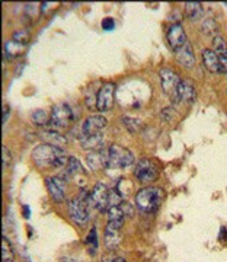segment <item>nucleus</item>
<instances>
[{
    "mask_svg": "<svg viewBox=\"0 0 227 262\" xmlns=\"http://www.w3.org/2000/svg\"><path fill=\"white\" fill-rule=\"evenodd\" d=\"M31 158L38 168H64L69 158L63 147H58L50 143H42L32 150Z\"/></svg>",
    "mask_w": 227,
    "mask_h": 262,
    "instance_id": "f257e3e1",
    "label": "nucleus"
},
{
    "mask_svg": "<svg viewBox=\"0 0 227 262\" xmlns=\"http://www.w3.org/2000/svg\"><path fill=\"white\" fill-rule=\"evenodd\" d=\"M163 191L161 188L146 187L135 194V207L143 213H154L162 204Z\"/></svg>",
    "mask_w": 227,
    "mask_h": 262,
    "instance_id": "f03ea898",
    "label": "nucleus"
},
{
    "mask_svg": "<svg viewBox=\"0 0 227 262\" xmlns=\"http://www.w3.org/2000/svg\"><path fill=\"white\" fill-rule=\"evenodd\" d=\"M89 196H90V191L89 192L82 191V194H79L69 201V214L77 225L83 226L89 220V211H87V206L90 204Z\"/></svg>",
    "mask_w": 227,
    "mask_h": 262,
    "instance_id": "7ed1b4c3",
    "label": "nucleus"
},
{
    "mask_svg": "<svg viewBox=\"0 0 227 262\" xmlns=\"http://www.w3.org/2000/svg\"><path fill=\"white\" fill-rule=\"evenodd\" d=\"M134 162V155L130 150L118 144H112L106 149V169H124Z\"/></svg>",
    "mask_w": 227,
    "mask_h": 262,
    "instance_id": "20e7f679",
    "label": "nucleus"
},
{
    "mask_svg": "<svg viewBox=\"0 0 227 262\" xmlns=\"http://www.w3.org/2000/svg\"><path fill=\"white\" fill-rule=\"evenodd\" d=\"M75 121V113L69 103H57L50 114V124L56 128H66Z\"/></svg>",
    "mask_w": 227,
    "mask_h": 262,
    "instance_id": "39448f33",
    "label": "nucleus"
},
{
    "mask_svg": "<svg viewBox=\"0 0 227 262\" xmlns=\"http://www.w3.org/2000/svg\"><path fill=\"white\" fill-rule=\"evenodd\" d=\"M134 177L143 184L153 182L159 177V166L153 160L147 159V158L139 160L135 165V169H134Z\"/></svg>",
    "mask_w": 227,
    "mask_h": 262,
    "instance_id": "423d86ee",
    "label": "nucleus"
},
{
    "mask_svg": "<svg viewBox=\"0 0 227 262\" xmlns=\"http://www.w3.org/2000/svg\"><path fill=\"white\" fill-rule=\"evenodd\" d=\"M197 98L195 84L188 79H180V82L176 86L175 94L172 95V99L175 103H192Z\"/></svg>",
    "mask_w": 227,
    "mask_h": 262,
    "instance_id": "0eeeda50",
    "label": "nucleus"
},
{
    "mask_svg": "<svg viewBox=\"0 0 227 262\" xmlns=\"http://www.w3.org/2000/svg\"><path fill=\"white\" fill-rule=\"evenodd\" d=\"M114 96H115V84L104 83L96 95V110L101 113H106L112 108Z\"/></svg>",
    "mask_w": 227,
    "mask_h": 262,
    "instance_id": "6e6552de",
    "label": "nucleus"
},
{
    "mask_svg": "<svg viewBox=\"0 0 227 262\" xmlns=\"http://www.w3.org/2000/svg\"><path fill=\"white\" fill-rule=\"evenodd\" d=\"M109 189L104 184H96L89 196V203L99 211H106L109 208Z\"/></svg>",
    "mask_w": 227,
    "mask_h": 262,
    "instance_id": "1a4fd4ad",
    "label": "nucleus"
},
{
    "mask_svg": "<svg viewBox=\"0 0 227 262\" xmlns=\"http://www.w3.org/2000/svg\"><path fill=\"white\" fill-rule=\"evenodd\" d=\"M159 77H161V83H162V89L163 92L166 95H172L175 94L176 91V86L180 82L179 76L175 70H172L169 67H163L159 70Z\"/></svg>",
    "mask_w": 227,
    "mask_h": 262,
    "instance_id": "9d476101",
    "label": "nucleus"
},
{
    "mask_svg": "<svg viewBox=\"0 0 227 262\" xmlns=\"http://www.w3.org/2000/svg\"><path fill=\"white\" fill-rule=\"evenodd\" d=\"M168 42H169V47L172 48L173 53H176L179 48H182L187 42V34H185V29L180 24H173L170 25L168 29Z\"/></svg>",
    "mask_w": 227,
    "mask_h": 262,
    "instance_id": "9b49d317",
    "label": "nucleus"
},
{
    "mask_svg": "<svg viewBox=\"0 0 227 262\" xmlns=\"http://www.w3.org/2000/svg\"><path fill=\"white\" fill-rule=\"evenodd\" d=\"M108 125V121L104 115H90L87 117L82 125V136H94V134H99L102 133L105 127Z\"/></svg>",
    "mask_w": 227,
    "mask_h": 262,
    "instance_id": "f8f14e48",
    "label": "nucleus"
},
{
    "mask_svg": "<svg viewBox=\"0 0 227 262\" xmlns=\"http://www.w3.org/2000/svg\"><path fill=\"white\" fill-rule=\"evenodd\" d=\"M64 179L61 177H51V178L46 179V185H47L48 192L51 198L57 201V203H63L66 198V192H64Z\"/></svg>",
    "mask_w": 227,
    "mask_h": 262,
    "instance_id": "ddd939ff",
    "label": "nucleus"
},
{
    "mask_svg": "<svg viewBox=\"0 0 227 262\" xmlns=\"http://www.w3.org/2000/svg\"><path fill=\"white\" fill-rule=\"evenodd\" d=\"M201 56H202L204 67L208 72H211V73H224L226 72V67L223 66V63L220 61V58L213 50H208V48L202 50Z\"/></svg>",
    "mask_w": 227,
    "mask_h": 262,
    "instance_id": "4468645a",
    "label": "nucleus"
},
{
    "mask_svg": "<svg viewBox=\"0 0 227 262\" xmlns=\"http://www.w3.org/2000/svg\"><path fill=\"white\" fill-rule=\"evenodd\" d=\"M175 58L176 61L179 63L184 69H194L195 67V54H194V50L191 47V44L187 42L182 48H179L176 53H175Z\"/></svg>",
    "mask_w": 227,
    "mask_h": 262,
    "instance_id": "2eb2a0df",
    "label": "nucleus"
},
{
    "mask_svg": "<svg viewBox=\"0 0 227 262\" xmlns=\"http://www.w3.org/2000/svg\"><path fill=\"white\" fill-rule=\"evenodd\" d=\"M120 229H121V225L108 222V225L105 227L104 234L105 246L108 249H115L120 245Z\"/></svg>",
    "mask_w": 227,
    "mask_h": 262,
    "instance_id": "dca6fc26",
    "label": "nucleus"
},
{
    "mask_svg": "<svg viewBox=\"0 0 227 262\" xmlns=\"http://www.w3.org/2000/svg\"><path fill=\"white\" fill-rule=\"evenodd\" d=\"M86 160H87V165L92 169L106 168V149L90 151Z\"/></svg>",
    "mask_w": 227,
    "mask_h": 262,
    "instance_id": "f3484780",
    "label": "nucleus"
},
{
    "mask_svg": "<svg viewBox=\"0 0 227 262\" xmlns=\"http://www.w3.org/2000/svg\"><path fill=\"white\" fill-rule=\"evenodd\" d=\"M102 141H104V134H94V136H82L80 137V143L83 149H89L90 151L102 149Z\"/></svg>",
    "mask_w": 227,
    "mask_h": 262,
    "instance_id": "a211bd4d",
    "label": "nucleus"
},
{
    "mask_svg": "<svg viewBox=\"0 0 227 262\" xmlns=\"http://www.w3.org/2000/svg\"><path fill=\"white\" fill-rule=\"evenodd\" d=\"M213 48H214L213 51L217 54L220 61L223 63V66L226 67L227 70V44L226 41H224V38L220 37V35L214 37V39H213Z\"/></svg>",
    "mask_w": 227,
    "mask_h": 262,
    "instance_id": "6ab92c4d",
    "label": "nucleus"
},
{
    "mask_svg": "<svg viewBox=\"0 0 227 262\" xmlns=\"http://www.w3.org/2000/svg\"><path fill=\"white\" fill-rule=\"evenodd\" d=\"M185 9H187V15H188V18L191 20H194V22H198L199 19L202 18V15H204V9H202V5L198 3V2H188V3H185Z\"/></svg>",
    "mask_w": 227,
    "mask_h": 262,
    "instance_id": "aec40b11",
    "label": "nucleus"
},
{
    "mask_svg": "<svg viewBox=\"0 0 227 262\" xmlns=\"http://www.w3.org/2000/svg\"><path fill=\"white\" fill-rule=\"evenodd\" d=\"M82 172V166H80V162L76 159V158H69L67 160V165L64 166V173L61 175V178L69 179L72 178V177H76L77 173H80Z\"/></svg>",
    "mask_w": 227,
    "mask_h": 262,
    "instance_id": "412c9836",
    "label": "nucleus"
},
{
    "mask_svg": "<svg viewBox=\"0 0 227 262\" xmlns=\"http://www.w3.org/2000/svg\"><path fill=\"white\" fill-rule=\"evenodd\" d=\"M2 258H3V262H13V259H15L12 245H10L6 236H3V241H2Z\"/></svg>",
    "mask_w": 227,
    "mask_h": 262,
    "instance_id": "4be33fe9",
    "label": "nucleus"
},
{
    "mask_svg": "<svg viewBox=\"0 0 227 262\" xmlns=\"http://www.w3.org/2000/svg\"><path fill=\"white\" fill-rule=\"evenodd\" d=\"M115 191L124 200V198H127V196L130 195V192L132 191V184L128 179H120L117 187H115Z\"/></svg>",
    "mask_w": 227,
    "mask_h": 262,
    "instance_id": "5701e85b",
    "label": "nucleus"
},
{
    "mask_svg": "<svg viewBox=\"0 0 227 262\" xmlns=\"http://www.w3.org/2000/svg\"><path fill=\"white\" fill-rule=\"evenodd\" d=\"M24 48L25 46H22V44H19L16 41H8L6 44H5V51H6V56L8 57H15L19 56V54H22V51H24Z\"/></svg>",
    "mask_w": 227,
    "mask_h": 262,
    "instance_id": "b1692460",
    "label": "nucleus"
},
{
    "mask_svg": "<svg viewBox=\"0 0 227 262\" xmlns=\"http://www.w3.org/2000/svg\"><path fill=\"white\" fill-rule=\"evenodd\" d=\"M44 137H46V140L50 144H54V146H58V147H63L64 144H66V139L64 137H61L60 134H57V133H53V131H47V133H44Z\"/></svg>",
    "mask_w": 227,
    "mask_h": 262,
    "instance_id": "393cba45",
    "label": "nucleus"
},
{
    "mask_svg": "<svg viewBox=\"0 0 227 262\" xmlns=\"http://www.w3.org/2000/svg\"><path fill=\"white\" fill-rule=\"evenodd\" d=\"M86 244H87V248H89L87 252H90V255H95V253H96V249H98V234H96V229H95V227H92L89 234H87Z\"/></svg>",
    "mask_w": 227,
    "mask_h": 262,
    "instance_id": "a878e982",
    "label": "nucleus"
},
{
    "mask_svg": "<svg viewBox=\"0 0 227 262\" xmlns=\"http://www.w3.org/2000/svg\"><path fill=\"white\" fill-rule=\"evenodd\" d=\"M32 120H34V122L37 125H46V124L50 122V115L46 111H42V110H38V111L32 114Z\"/></svg>",
    "mask_w": 227,
    "mask_h": 262,
    "instance_id": "bb28decb",
    "label": "nucleus"
},
{
    "mask_svg": "<svg viewBox=\"0 0 227 262\" xmlns=\"http://www.w3.org/2000/svg\"><path fill=\"white\" fill-rule=\"evenodd\" d=\"M29 31L28 29H19L16 31L15 34H13V41H16L19 44H22V46H27L29 42Z\"/></svg>",
    "mask_w": 227,
    "mask_h": 262,
    "instance_id": "cd10ccee",
    "label": "nucleus"
},
{
    "mask_svg": "<svg viewBox=\"0 0 227 262\" xmlns=\"http://www.w3.org/2000/svg\"><path fill=\"white\" fill-rule=\"evenodd\" d=\"M217 25H216V22L213 20V19H206L204 20V24H202V31L207 34V35H214V37H217Z\"/></svg>",
    "mask_w": 227,
    "mask_h": 262,
    "instance_id": "c85d7f7f",
    "label": "nucleus"
},
{
    "mask_svg": "<svg viewBox=\"0 0 227 262\" xmlns=\"http://www.w3.org/2000/svg\"><path fill=\"white\" fill-rule=\"evenodd\" d=\"M2 153H3V169H8L10 160H12V158H10L9 149H8L6 146H3V147H2Z\"/></svg>",
    "mask_w": 227,
    "mask_h": 262,
    "instance_id": "c756f323",
    "label": "nucleus"
},
{
    "mask_svg": "<svg viewBox=\"0 0 227 262\" xmlns=\"http://www.w3.org/2000/svg\"><path fill=\"white\" fill-rule=\"evenodd\" d=\"M102 28H104L105 31H111V29H114L112 18H105L104 20H102Z\"/></svg>",
    "mask_w": 227,
    "mask_h": 262,
    "instance_id": "7c9ffc66",
    "label": "nucleus"
},
{
    "mask_svg": "<svg viewBox=\"0 0 227 262\" xmlns=\"http://www.w3.org/2000/svg\"><path fill=\"white\" fill-rule=\"evenodd\" d=\"M8 117H9V108L5 105V106H3V124H6V121H8Z\"/></svg>",
    "mask_w": 227,
    "mask_h": 262,
    "instance_id": "2f4dec72",
    "label": "nucleus"
},
{
    "mask_svg": "<svg viewBox=\"0 0 227 262\" xmlns=\"http://www.w3.org/2000/svg\"><path fill=\"white\" fill-rule=\"evenodd\" d=\"M109 262H127L124 258H120V256H115V258H112Z\"/></svg>",
    "mask_w": 227,
    "mask_h": 262,
    "instance_id": "473e14b6",
    "label": "nucleus"
},
{
    "mask_svg": "<svg viewBox=\"0 0 227 262\" xmlns=\"http://www.w3.org/2000/svg\"><path fill=\"white\" fill-rule=\"evenodd\" d=\"M24 213H25V217L28 219V217H29V211H28V207H27V206L24 207Z\"/></svg>",
    "mask_w": 227,
    "mask_h": 262,
    "instance_id": "72a5a7b5",
    "label": "nucleus"
},
{
    "mask_svg": "<svg viewBox=\"0 0 227 262\" xmlns=\"http://www.w3.org/2000/svg\"><path fill=\"white\" fill-rule=\"evenodd\" d=\"M224 75H226V77H227V70H226V72H224Z\"/></svg>",
    "mask_w": 227,
    "mask_h": 262,
    "instance_id": "f704fd0d",
    "label": "nucleus"
}]
</instances>
